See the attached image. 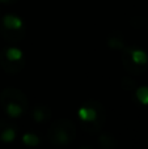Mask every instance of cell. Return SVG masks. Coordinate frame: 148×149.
Returning <instances> with one entry per match:
<instances>
[{"mask_svg":"<svg viewBox=\"0 0 148 149\" xmlns=\"http://www.w3.org/2000/svg\"><path fill=\"white\" fill-rule=\"evenodd\" d=\"M77 116L80 119L84 130L89 134L100 131L105 123V110L104 106L94 100H89L79 109Z\"/></svg>","mask_w":148,"mask_h":149,"instance_id":"6da1fadb","label":"cell"},{"mask_svg":"<svg viewBox=\"0 0 148 149\" xmlns=\"http://www.w3.org/2000/svg\"><path fill=\"white\" fill-rule=\"evenodd\" d=\"M0 103L9 118H20L28 109V98L16 88H5L0 93Z\"/></svg>","mask_w":148,"mask_h":149,"instance_id":"7a4b0ae2","label":"cell"},{"mask_svg":"<svg viewBox=\"0 0 148 149\" xmlns=\"http://www.w3.org/2000/svg\"><path fill=\"white\" fill-rule=\"evenodd\" d=\"M76 136V127L70 119L60 118L57 119L49 128L47 137L50 143L58 147H64L72 143Z\"/></svg>","mask_w":148,"mask_h":149,"instance_id":"3957f363","label":"cell"},{"mask_svg":"<svg viewBox=\"0 0 148 149\" xmlns=\"http://www.w3.org/2000/svg\"><path fill=\"white\" fill-rule=\"evenodd\" d=\"M25 24L16 15H5L0 22V36L9 43H17L25 37Z\"/></svg>","mask_w":148,"mask_h":149,"instance_id":"277c9868","label":"cell"},{"mask_svg":"<svg viewBox=\"0 0 148 149\" xmlns=\"http://www.w3.org/2000/svg\"><path fill=\"white\" fill-rule=\"evenodd\" d=\"M0 65L9 74H16L25 67V58L24 52L15 46L5 47L0 52Z\"/></svg>","mask_w":148,"mask_h":149,"instance_id":"5b68a950","label":"cell"},{"mask_svg":"<svg viewBox=\"0 0 148 149\" xmlns=\"http://www.w3.org/2000/svg\"><path fill=\"white\" fill-rule=\"evenodd\" d=\"M122 63L131 73H139L148 64V55L139 49H126L122 55Z\"/></svg>","mask_w":148,"mask_h":149,"instance_id":"8992f818","label":"cell"},{"mask_svg":"<svg viewBox=\"0 0 148 149\" xmlns=\"http://www.w3.org/2000/svg\"><path fill=\"white\" fill-rule=\"evenodd\" d=\"M16 137V127L7 120H0V141L12 143Z\"/></svg>","mask_w":148,"mask_h":149,"instance_id":"52a82bcc","label":"cell"},{"mask_svg":"<svg viewBox=\"0 0 148 149\" xmlns=\"http://www.w3.org/2000/svg\"><path fill=\"white\" fill-rule=\"evenodd\" d=\"M31 116H33V119L36 122L42 123V122H46L51 116V110L46 105H37L31 110Z\"/></svg>","mask_w":148,"mask_h":149,"instance_id":"ba28073f","label":"cell"},{"mask_svg":"<svg viewBox=\"0 0 148 149\" xmlns=\"http://www.w3.org/2000/svg\"><path fill=\"white\" fill-rule=\"evenodd\" d=\"M136 98L142 105H148V86H140L136 90Z\"/></svg>","mask_w":148,"mask_h":149,"instance_id":"9c48e42d","label":"cell"},{"mask_svg":"<svg viewBox=\"0 0 148 149\" xmlns=\"http://www.w3.org/2000/svg\"><path fill=\"white\" fill-rule=\"evenodd\" d=\"M22 143L29 145V147H36L39 143V139H38V136L34 134H25L22 136Z\"/></svg>","mask_w":148,"mask_h":149,"instance_id":"30bf717a","label":"cell"},{"mask_svg":"<svg viewBox=\"0 0 148 149\" xmlns=\"http://www.w3.org/2000/svg\"><path fill=\"white\" fill-rule=\"evenodd\" d=\"M18 0H0V4H4V5H10V4H15L17 3Z\"/></svg>","mask_w":148,"mask_h":149,"instance_id":"8fae6325","label":"cell"}]
</instances>
